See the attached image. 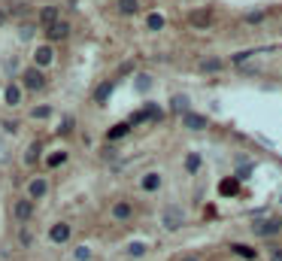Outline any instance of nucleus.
<instances>
[{"label":"nucleus","mask_w":282,"mask_h":261,"mask_svg":"<svg viewBox=\"0 0 282 261\" xmlns=\"http://www.w3.org/2000/svg\"><path fill=\"white\" fill-rule=\"evenodd\" d=\"M49 79H46V73L43 70H36V67H24L21 70V88L27 91H46Z\"/></svg>","instance_id":"f257e3e1"},{"label":"nucleus","mask_w":282,"mask_h":261,"mask_svg":"<svg viewBox=\"0 0 282 261\" xmlns=\"http://www.w3.org/2000/svg\"><path fill=\"white\" fill-rule=\"evenodd\" d=\"M161 222H164V228L179 231V228L185 225V216H182V210H179V207H167V210H164V216H161Z\"/></svg>","instance_id":"f03ea898"},{"label":"nucleus","mask_w":282,"mask_h":261,"mask_svg":"<svg viewBox=\"0 0 282 261\" xmlns=\"http://www.w3.org/2000/svg\"><path fill=\"white\" fill-rule=\"evenodd\" d=\"M67 36H70V24L61 21V18H58L52 27H46V40H49V46H52V43H64Z\"/></svg>","instance_id":"7ed1b4c3"},{"label":"nucleus","mask_w":282,"mask_h":261,"mask_svg":"<svg viewBox=\"0 0 282 261\" xmlns=\"http://www.w3.org/2000/svg\"><path fill=\"white\" fill-rule=\"evenodd\" d=\"M282 231V219H264V222H255V234L258 237H273V234H279Z\"/></svg>","instance_id":"20e7f679"},{"label":"nucleus","mask_w":282,"mask_h":261,"mask_svg":"<svg viewBox=\"0 0 282 261\" xmlns=\"http://www.w3.org/2000/svg\"><path fill=\"white\" fill-rule=\"evenodd\" d=\"M52 61H55V52H52V46H49V43L36 46V52H33V67H36V70H46Z\"/></svg>","instance_id":"39448f33"},{"label":"nucleus","mask_w":282,"mask_h":261,"mask_svg":"<svg viewBox=\"0 0 282 261\" xmlns=\"http://www.w3.org/2000/svg\"><path fill=\"white\" fill-rule=\"evenodd\" d=\"M12 216L21 222V225H24V222H30L33 219V201L30 198H18L15 207H12Z\"/></svg>","instance_id":"423d86ee"},{"label":"nucleus","mask_w":282,"mask_h":261,"mask_svg":"<svg viewBox=\"0 0 282 261\" xmlns=\"http://www.w3.org/2000/svg\"><path fill=\"white\" fill-rule=\"evenodd\" d=\"M46 195H49V182L43 176H36V179L27 182V198L30 201H39V198H46Z\"/></svg>","instance_id":"0eeeda50"},{"label":"nucleus","mask_w":282,"mask_h":261,"mask_svg":"<svg viewBox=\"0 0 282 261\" xmlns=\"http://www.w3.org/2000/svg\"><path fill=\"white\" fill-rule=\"evenodd\" d=\"M188 24H191V27H197V30H207V27L213 24V15H210V9H194V12L188 15Z\"/></svg>","instance_id":"6e6552de"},{"label":"nucleus","mask_w":282,"mask_h":261,"mask_svg":"<svg viewBox=\"0 0 282 261\" xmlns=\"http://www.w3.org/2000/svg\"><path fill=\"white\" fill-rule=\"evenodd\" d=\"M112 219H115V222L134 219V204H131V201H115V204H112Z\"/></svg>","instance_id":"1a4fd4ad"},{"label":"nucleus","mask_w":282,"mask_h":261,"mask_svg":"<svg viewBox=\"0 0 282 261\" xmlns=\"http://www.w3.org/2000/svg\"><path fill=\"white\" fill-rule=\"evenodd\" d=\"M70 234H73V228L67 225V222H58V225L49 228V240H52V243H67Z\"/></svg>","instance_id":"9d476101"},{"label":"nucleus","mask_w":282,"mask_h":261,"mask_svg":"<svg viewBox=\"0 0 282 261\" xmlns=\"http://www.w3.org/2000/svg\"><path fill=\"white\" fill-rule=\"evenodd\" d=\"M140 189L146 192V195H155L158 189H161V173H143V179H140Z\"/></svg>","instance_id":"9b49d317"},{"label":"nucleus","mask_w":282,"mask_h":261,"mask_svg":"<svg viewBox=\"0 0 282 261\" xmlns=\"http://www.w3.org/2000/svg\"><path fill=\"white\" fill-rule=\"evenodd\" d=\"M128 134H131V125H128V122H118V125H112V128L106 131V140H109V143H118V140H125Z\"/></svg>","instance_id":"f8f14e48"},{"label":"nucleus","mask_w":282,"mask_h":261,"mask_svg":"<svg viewBox=\"0 0 282 261\" xmlns=\"http://www.w3.org/2000/svg\"><path fill=\"white\" fill-rule=\"evenodd\" d=\"M39 155H43V140H33L24 149V164H39Z\"/></svg>","instance_id":"ddd939ff"},{"label":"nucleus","mask_w":282,"mask_h":261,"mask_svg":"<svg viewBox=\"0 0 282 261\" xmlns=\"http://www.w3.org/2000/svg\"><path fill=\"white\" fill-rule=\"evenodd\" d=\"M197 70L210 76V73H222V70H225V64H222V58H207V61H200V64H197Z\"/></svg>","instance_id":"4468645a"},{"label":"nucleus","mask_w":282,"mask_h":261,"mask_svg":"<svg viewBox=\"0 0 282 261\" xmlns=\"http://www.w3.org/2000/svg\"><path fill=\"white\" fill-rule=\"evenodd\" d=\"M182 122H185V128H191V131H204V128H207V119L197 116V113H185Z\"/></svg>","instance_id":"2eb2a0df"},{"label":"nucleus","mask_w":282,"mask_h":261,"mask_svg":"<svg viewBox=\"0 0 282 261\" xmlns=\"http://www.w3.org/2000/svg\"><path fill=\"white\" fill-rule=\"evenodd\" d=\"M240 192V179L237 176H231V179H225L222 185H219V195H225V198H234Z\"/></svg>","instance_id":"dca6fc26"},{"label":"nucleus","mask_w":282,"mask_h":261,"mask_svg":"<svg viewBox=\"0 0 282 261\" xmlns=\"http://www.w3.org/2000/svg\"><path fill=\"white\" fill-rule=\"evenodd\" d=\"M170 109H173V113H179V116L191 113V106H188V97H185V94H176V97H170Z\"/></svg>","instance_id":"f3484780"},{"label":"nucleus","mask_w":282,"mask_h":261,"mask_svg":"<svg viewBox=\"0 0 282 261\" xmlns=\"http://www.w3.org/2000/svg\"><path fill=\"white\" fill-rule=\"evenodd\" d=\"M58 21V9L55 6H43V9H39V24H43V27H52Z\"/></svg>","instance_id":"a211bd4d"},{"label":"nucleus","mask_w":282,"mask_h":261,"mask_svg":"<svg viewBox=\"0 0 282 261\" xmlns=\"http://www.w3.org/2000/svg\"><path fill=\"white\" fill-rule=\"evenodd\" d=\"M231 252H234V255H240V258H246V261H255V258H258V252H255L252 246H243V243H234V246H231Z\"/></svg>","instance_id":"6ab92c4d"},{"label":"nucleus","mask_w":282,"mask_h":261,"mask_svg":"<svg viewBox=\"0 0 282 261\" xmlns=\"http://www.w3.org/2000/svg\"><path fill=\"white\" fill-rule=\"evenodd\" d=\"M3 97H6L9 106H18V103H21V85H15V82L6 85V94H3Z\"/></svg>","instance_id":"aec40b11"},{"label":"nucleus","mask_w":282,"mask_h":261,"mask_svg":"<svg viewBox=\"0 0 282 261\" xmlns=\"http://www.w3.org/2000/svg\"><path fill=\"white\" fill-rule=\"evenodd\" d=\"M118 12H122V15H137L140 3H137V0H118Z\"/></svg>","instance_id":"412c9836"},{"label":"nucleus","mask_w":282,"mask_h":261,"mask_svg":"<svg viewBox=\"0 0 282 261\" xmlns=\"http://www.w3.org/2000/svg\"><path fill=\"white\" fill-rule=\"evenodd\" d=\"M164 21H167V18L161 15V12H149V15H146V27H149V30H161V27H164Z\"/></svg>","instance_id":"4be33fe9"},{"label":"nucleus","mask_w":282,"mask_h":261,"mask_svg":"<svg viewBox=\"0 0 282 261\" xmlns=\"http://www.w3.org/2000/svg\"><path fill=\"white\" fill-rule=\"evenodd\" d=\"M112 88H115L112 82H103V85H97V91H94V100H97V103H106V100H109V94H112Z\"/></svg>","instance_id":"5701e85b"},{"label":"nucleus","mask_w":282,"mask_h":261,"mask_svg":"<svg viewBox=\"0 0 282 261\" xmlns=\"http://www.w3.org/2000/svg\"><path fill=\"white\" fill-rule=\"evenodd\" d=\"M200 164H204V158H200L197 152L185 155V170H188V173H197V170H200Z\"/></svg>","instance_id":"b1692460"},{"label":"nucleus","mask_w":282,"mask_h":261,"mask_svg":"<svg viewBox=\"0 0 282 261\" xmlns=\"http://www.w3.org/2000/svg\"><path fill=\"white\" fill-rule=\"evenodd\" d=\"M264 18H267V12H264V9H252V12H246V15H243V24H261Z\"/></svg>","instance_id":"393cba45"},{"label":"nucleus","mask_w":282,"mask_h":261,"mask_svg":"<svg viewBox=\"0 0 282 261\" xmlns=\"http://www.w3.org/2000/svg\"><path fill=\"white\" fill-rule=\"evenodd\" d=\"M64 161H67V152H52V155H49L43 164H46V167H61Z\"/></svg>","instance_id":"a878e982"},{"label":"nucleus","mask_w":282,"mask_h":261,"mask_svg":"<svg viewBox=\"0 0 282 261\" xmlns=\"http://www.w3.org/2000/svg\"><path fill=\"white\" fill-rule=\"evenodd\" d=\"M128 255H131V258H143V255H146V243H140V240L128 243Z\"/></svg>","instance_id":"bb28decb"},{"label":"nucleus","mask_w":282,"mask_h":261,"mask_svg":"<svg viewBox=\"0 0 282 261\" xmlns=\"http://www.w3.org/2000/svg\"><path fill=\"white\" fill-rule=\"evenodd\" d=\"M73 258H76V261H91V249H88V246H76V249H73Z\"/></svg>","instance_id":"cd10ccee"},{"label":"nucleus","mask_w":282,"mask_h":261,"mask_svg":"<svg viewBox=\"0 0 282 261\" xmlns=\"http://www.w3.org/2000/svg\"><path fill=\"white\" fill-rule=\"evenodd\" d=\"M134 85H137V91H146V88L152 85V76H146V73H137V79H134Z\"/></svg>","instance_id":"c85d7f7f"},{"label":"nucleus","mask_w":282,"mask_h":261,"mask_svg":"<svg viewBox=\"0 0 282 261\" xmlns=\"http://www.w3.org/2000/svg\"><path fill=\"white\" fill-rule=\"evenodd\" d=\"M30 116H33V119H49V116H52V106H46V103H43V106H33Z\"/></svg>","instance_id":"c756f323"},{"label":"nucleus","mask_w":282,"mask_h":261,"mask_svg":"<svg viewBox=\"0 0 282 261\" xmlns=\"http://www.w3.org/2000/svg\"><path fill=\"white\" fill-rule=\"evenodd\" d=\"M18 243H21V246H30V243H33V234H30L24 225H21V231H18Z\"/></svg>","instance_id":"7c9ffc66"},{"label":"nucleus","mask_w":282,"mask_h":261,"mask_svg":"<svg viewBox=\"0 0 282 261\" xmlns=\"http://www.w3.org/2000/svg\"><path fill=\"white\" fill-rule=\"evenodd\" d=\"M30 33H33V24H21V27H18V36H21V40H30Z\"/></svg>","instance_id":"2f4dec72"},{"label":"nucleus","mask_w":282,"mask_h":261,"mask_svg":"<svg viewBox=\"0 0 282 261\" xmlns=\"http://www.w3.org/2000/svg\"><path fill=\"white\" fill-rule=\"evenodd\" d=\"M70 131H73V119H64V125H61L58 134H70Z\"/></svg>","instance_id":"473e14b6"},{"label":"nucleus","mask_w":282,"mask_h":261,"mask_svg":"<svg viewBox=\"0 0 282 261\" xmlns=\"http://www.w3.org/2000/svg\"><path fill=\"white\" fill-rule=\"evenodd\" d=\"M270 261H282V249H273L270 252Z\"/></svg>","instance_id":"72a5a7b5"},{"label":"nucleus","mask_w":282,"mask_h":261,"mask_svg":"<svg viewBox=\"0 0 282 261\" xmlns=\"http://www.w3.org/2000/svg\"><path fill=\"white\" fill-rule=\"evenodd\" d=\"M179 261H200V258H197V255H182Z\"/></svg>","instance_id":"f704fd0d"},{"label":"nucleus","mask_w":282,"mask_h":261,"mask_svg":"<svg viewBox=\"0 0 282 261\" xmlns=\"http://www.w3.org/2000/svg\"><path fill=\"white\" fill-rule=\"evenodd\" d=\"M6 21V12H3V6H0V24H3Z\"/></svg>","instance_id":"c9c22d12"}]
</instances>
